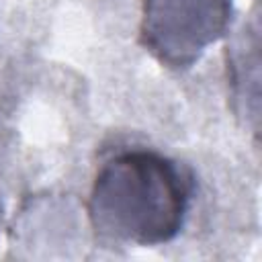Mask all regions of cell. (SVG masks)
<instances>
[{
	"label": "cell",
	"mask_w": 262,
	"mask_h": 262,
	"mask_svg": "<svg viewBox=\"0 0 262 262\" xmlns=\"http://www.w3.org/2000/svg\"><path fill=\"white\" fill-rule=\"evenodd\" d=\"M190 199L192 182L174 160L154 149H123L98 168L88 219L102 239L151 248L182 231Z\"/></svg>",
	"instance_id": "6da1fadb"
},
{
	"label": "cell",
	"mask_w": 262,
	"mask_h": 262,
	"mask_svg": "<svg viewBox=\"0 0 262 262\" xmlns=\"http://www.w3.org/2000/svg\"><path fill=\"white\" fill-rule=\"evenodd\" d=\"M233 0H141L139 43L162 66L182 72L229 29Z\"/></svg>",
	"instance_id": "7a4b0ae2"
},
{
	"label": "cell",
	"mask_w": 262,
	"mask_h": 262,
	"mask_svg": "<svg viewBox=\"0 0 262 262\" xmlns=\"http://www.w3.org/2000/svg\"><path fill=\"white\" fill-rule=\"evenodd\" d=\"M258 29L252 31V37L246 35L233 47L229 57V80L235 100L242 104V113L250 115L248 100L258 111Z\"/></svg>",
	"instance_id": "3957f363"
}]
</instances>
